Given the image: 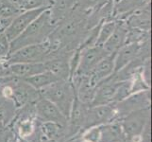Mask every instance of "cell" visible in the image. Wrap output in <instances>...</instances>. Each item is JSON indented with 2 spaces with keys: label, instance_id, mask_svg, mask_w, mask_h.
Instances as JSON below:
<instances>
[{
  "label": "cell",
  "instance_id": "33",
  "mask_svg": "<svg viewBox=\"0 0 152 142\" xmlns=\"http://www.w3.org/2000/svg\"><path fill=\"white\" fill-rule=\"evenodd\" d=\"M113 1H114V2H117V1H119V0H113Z\"/></svg>",
  "mask_w": 152,
  "mask_h": 142
},
{
  "label": "cell",
  "instance_id": "16",
  "mask_svg": "<svg viewBox=\"0 0 152 142\" xmlns=\"http://www.w3.org/2000/svg\"><path fill=\"white\" fill-rule=\"evenodd\" d=\"M7 66L9 76L18 78L21 80L46 71L45 63H23V64L8 65Z\"/></svg>",
  "mask_w": 152,
  "mask_h": 142
},
{
  "label": "cell",
  "instance_id": "14",
  "mask_svg": "<svg viewBox=\"0 0 152 142\" xmlns=\"http://www.w3.org/2000/svg\"><path fill=\"white\" fill-rule=\"evenodd\" d=\"M150 5V0H119L114 2L113 19L126 20L130 14Z\"/></svg>",
  "mask_w": 152,
  "mask_h": 142
},
{
  "label": "cell",
  "instance_id": "4",
  "mask_svg": "<svg viewBox=\"0 0 152 142\" xmlns=\"http://www.w3.org/2000/svg\"><path fill=\"white\" fill-rule=\"evenodd\" d=\"M106 56L107 53L103 49V47L99 46H94L84 49H81L80 62H78L75 74L72 78H80L84 76H89L94 68L96 67V65Z\"/></svg>",
  "mask_w": 152,
  "mask_h": 142
},
{
  "label": "cell",
  "instance_id": "21",
  "mask_svg": "<svg viewBox=\"0 0 152 142\" xmlns=\"http://www.w3.org/2000/svg\"><path fill=\"white\" fill-rule=\"evenodd\" d=\"M108 1L109 0H77L76 9L88 17Z\"/></svg>",
  "mask_w": 152,
  "mask_h": 142
},
{
  "label": "cell",
  "instance_id": "7",
  "mask_svg": "<svg viewBox=\"0 0 152 142\" xmlns=\"http://www.w3.org/2000/svg\"><path fill=\"white\" fill-rule=\"evenodd\" d=\"M12 98L17 107H23L28 103H35L41 98L40 91L30 86L23 80L14 77Z\"/></svg>",
  "mask_w": 152,
  "mask_h": 142
},
{
  "label": "cell",
  "instance_id": "31",
  "mask_svg": "<svg viewBox=\"0 0 152 142\" xmlns=\"http://www.w3.org/2000/svg\"><path fill=\"white\" fill-rule=\"evenodd\" d=\"M42 138H44V140H42V139H40L39 140V142H55L53 139H48V138H44L43 135H42Z\"/></svg>",
  "mask_w": 152,
  "mask_h": 142
},
{
  "label": "cell",
  "instance_id": "26",
  "mask_svg": "<svg viewBox=\"0 0 152 142\" xmlns=\"http://www.w3.org/2000/svg\"><path fill=\"white\" fill-rule=\"evenodd\" d=\"M120 135H121V130L116 126H108L106 129L102 131L100 135L101 141L100 142H115L120 141Z\"/></svg>",
  "mask_w": 152,
  "mask_h": 142
},
{
  "label": "cell",
  "instance_id": "24",
  "mask_svg": "<svg viewBox=\"0 0 152 142\" xmlns=\"http://www.w3.org/2000/svg\"><path fill=\"white\" fill-rule=\"evenodd\" d=\"M21 12L36 10L40 8H49L51 0H12Z\"/></svg>",
  "mask_w": 152,
  "mask_h": 142
},
{
  "label": "cell",
  "instance_id": "32",
  "mask_svg": "<svg viewBox=\"0 0 152 142\" xmlns=\"http://www.w3.org/2000/svg\"><path fill=\"white\" fill-rule=\"evenodd\" d=\"M19 142H28V140H25V139H20Z\"/></svg>",
  "mask_w": 152,
  "mask_h": 142
},
{
  "label": "cell",
  "instance_id": "2",
  "mask_svg": "<svg viewBox=\"0 0 152 142\" xmlns=\"http://www.w3.org/2000/svg\"><path fill=\"white\" fill-rule=\"evenodd\" d=\"M39 91L41 97L53 102L67 118H69L73 101L76 96L75 87L71 81L60 80Z\"/></svg>",
  "mask_w": 152,
  "mask_h": 142
},
{
  "label": "cell",
  "instance_id": "27",
  "mask_svg": "<svg viewBox=\"0 0 152 142\" xmlns=\"http://www.w3.org/2000/svg\"><path fill=\"white\" fill-rule=\"evenodd\" d=\"M61 127L62 126L53 121H44L41 127L42 135L48 139H53L55 136H57Z\"/></svg>",
  "mask_w": 152,
  "mask_h": 142
},
{
  "label": "cell",
  "instance_id": "12",
  "mask_svg": "<svg viewBox=\"0 0 152 142\" xmlns=\"http://www.w3.org/2000/svg\"><path fill=\"white\" fill-rule=\"evenodd\" d=\"M114 57L115 53L107 55L98 63L88 76L91 85L96 87L99 83L106 80L114 73Z\"/></svg>",
  "mask_w": 152,
  "mask_h": 142
},
{
  "label": "cell",
  "instance_id": "25",
  "mask_svg": "<svg viewBox=\"0 0 152 142\" xmlns=\"http://www.w3.org/2000/svg\"><path fill=\"white\" fill-rule=\"evenodd\" d=\"M150 38L149 31H144L138 29L129 28L126 44L130 43H144L145 41H148Z\"/></svg>",
  "mask_w": 152,
  "mask_h": 142
},
{
  "label": "cell",
  "instance_id": "17",
  "mask_svg": "<svg viewBox=\"0 0 152 142\" xmlns=\"http://www.w3.org/2000/svg\"><path fill=\"white\" fill-rule=\"evenodd\" d=\"M141 46L142 43H130L125 44L120 47L114 57V72L122 69L129 63L135 59L140 53Z\"/></svg>",
  "mask_w": 152,
  "mask_h": 142
},
{
  "label": "cell",
  "instance_id": "28",
  "mask_svg": "<svg viewBox=\"0 0 152 142\" xmlns=\"http://www.w3.org/2000/svg\"><path fill=\"white\" fill-rule=\"evenodd\" d=\"M10 55V41L3 32L0 33V61H6Z\"/></svg>",
  "mask_w": 152,
  "mask_h": 142
},
{
  "label": "cell",
  "instance_id": "23",
  "mask_svg": "<svg viewBox=\"0 0 152 142\" xmlns=\"http://www.w3.org/2000/svg\"><path fill=\"white\" fill-rule=\"evenodd\" d=\"M116 25H117V20H115V19L102 22V24L100 26V29H99V32H98L96 46H102L105 42H106L108 40V38L111 36V34L113 32Z\"/></svg>",
  "mask_w": 152,
  "mask_h": 142
},
{
  "label": "cell",
  "instance_id": "9",
  "mask_svg": "<svg viewBox=\"0 0 152 142\" xmlns=\"http://www.w3.org/2000/svg\"><path fill=\"white\" fill-rule=\"evenodd\" d=\"M122 82L114 81L113 74L104 80L102 82L96 87L95 96L90 106H96V105H104L113 103L115 94H116L118 88Z\"/></svg>",
  "mask_w": 152,
  "mask_h": 142
},
{
  "label": "cell",
  "instance_id": "6",
  "mask_svg": "<svg viewBox=\"0 0 152 142\" xmlns=\"http://www.w3.org/2000/svg\"><path fill=\"white\" fill-rule=\"evenodd\" d=\"M149 107L139 109L127 114V117L123 120V130L125 134L130 138H134L142 135L145 125L149 122Z\"/></svg>",
  "mask_w": 152,
  "mask_h": 142
},
{
  "label": "cell",
  "instance_id": "19",
  "mask_svg": "<svg viewBox=\"0 0 152 142\" xmlns=\"http://www.w3.org/2000/svg\"><path fill=\"white\" fill-rule=\"evenodd\" d=\"M60 80H61V79H60L58 76H56L55 74H53V73H51L49 71H45V72L39 73V74L23 79L24 82L28 83L30 86L37 89V90H41V89L48 86L51 83L58 82Z\"/></svg>",
  "mask_w": 152,
  "mask_h": 142
},
{
  "label": "cell",
  "instance_id": "29",
  "mask_svg": "<svg viewBox=\"0 0 152 142\" xmlns=\"http://www.w3.org/2000/svg\"><path fill=\"white\" fill-rule=\"evenodd\" d=\"M30 121V120H29ZM28 121L27 122H23L22 124H21V134H22V135H28L30 134L31 130H32V127H31L30 125V122Z\"/></svg>",
  "mask_w": 152,
  "mask_h": 142
},
{
  "label": "cell",
  "instance_id": "30",
  "mask_svg": "<svg viewBox=\"0 0 152 142\" xmlns=\"http://www.w3.org/2000/svg\"><path fill=\"white\" fill-rule=\"evenodd\" d=\"M4 77H9L8 66L5 64V62L0 61V78H4Z\"/></svg>",
  "mask_w": 152,
  "mask_h": 142
},
{
  "label": "cell",
  "instance_id": "11",
  "mask_svg": "<svg viewBox=\"0 0 152 142\" xmlns=\"http://www.w3.org/2000/svg\"><path fill=\"white\" fill-rule=\"evenodd\" d=\"M149 101H150L149 91L145 90V91L132 94L128 98L123 99V101L114 104H116L115 109H118L119 112L129 114L130 112L136 111V110L148 107Z\"/></svg>",
  "mask_w": 152,
  "mask_h": 142
},
{
  "label": "cell",
  "instance_id": "5",
  "mask_svg": "<svg viewBox=\"0 0 152 142\" xmlns=\"http://www.w3.org/2000/svg\"><path fill=\"white\" fill-rule=\"evenodd\" d=\"M46 9L48 8H40L36 10H26V12H22L16 15L3 30V33L10 41V43L16 37H18L28 27L29 24Z\"/></svg>",
  "mask_w": 152,
  "mask_h": 142
},
{
  "label": "cell",
  "instance_id": "22",
  "mask_svg": "<svg viewBox=\"0 0 152 142\" xmlns=\"http://www.w3.org/2000/svg\"><path fill=\"white\" fill-rule=\"evenodd\" d=\"M21 13L12 0H0V19L12 20Z\"/></svg>",
  "mask_w": 152,
  "mask_h": 142
},
{
  "label": "cell",
  "instance_id": "8",
  "mask_svg": "<svg viewBox=\"0 0 152 142\" xmlns=\"http://www.w3.org/2000/svg\"><path fill=\"white\" fill-rule=\"evenodd\" d=\"M35 111L37 117L43 121H53L61 126H64L67 118L61 112V110L48 99L41 97L35 102Z\"/></svg>",
  "mask_w": 152,
  "mask_h": 142
},
{
  "label": "cell",
  "instance_id": "13",
  "mask_svg": "<svg viewBox=\"0 0 152 142\" xmlns=\"http://www.w3.org/2000/svg\"><path fill=\"white\" fill-rule=\"evenodd\" d=\"M129 27L123 20H117V25L113 32L102 46L107 55L116 53L120 47L126 44Z\"/></svg>",
  "mask_w": 152,
  "mask_h": 142
},
{
  "label": "cell",
  "instance_id": "3",
  "mask_svg": "<svg viewBox=\"0 0 152 142\" xmlns=\"http://www.w3.org/2000/svg\"><path fill=\"white\" fill-rule=\"evenodd\" d=\"M51 51L48 39L44 43L26 46L12 52L5 61V64H23V63H44Z\"/></svg>",
  "mask_w": 152,
  "mask_h": 142
},
{
  "label": "cell",
  "instance_id": "18",
  "mask_svg": "<svg viewBox=\"0 0 152 142\" xmlns=\"http://www.w3.org/2000/svg\"><path fill=\"white\" fill-rule=\"evenodd\" d=\"M124 21L129 28L150 31V5L136 10Z\"/></svg>",
  "mask_w": 152,
  "mask_h": 142
},
{
  "label": "cell",
  "instance_id": "1",
  "mask_svg": "<svg viewBox=\"0 0 152 142\" xmlns=\"http://www.w3.org/2000/svg\"><path fill=\"white\" fill-rule=\"evenodd\" d=\"M48 9L45 10L18 37L10 42V54L26 46L44 43L49 38L57 26L52 22Z\"/></svg>",
  "mask_w": 152,
  "mask_h": 142
},
{
  "label": "cell",
  "instance_id": "15",
  "mask_svg": "<svg viewBox=\"0 0 152 142\" xmlns=\"http://www.w3.org/2000/svg\"><path fill=\"white\" fill-rule=\"evenodd\" d=\"M76 5L77 0H51L48 10L52 22L58 26L73 13Z\"/></svg>",
  "mask_w": 152,
  "mask_h": 142
},
{
  "label": "cell",
  "instance_id": "10",
  "mask_svg": "<svg viewBox=\"0 0 152 142\" xmlns=\"http://www.w3.org/2000/svg\"><path fill=\"white\" fill-rule=\"evenodd\" d=\"M115 113V106L112 103L96 105V106H89L85 117L83 127L88 129L103 124L109 121Z\"/></svg>",
  "mask_w": 152,
  "mask_h": 142
},
{
  "label": "cell",
  "instance_id": "20",
  "mask_svg": "<svg viewBox=\"0 0 152 142\" xmlns=\"http://www.w3.org/2000/svg\"><path fill=\"white\" fill-rule=\"evenodd\" d=\"M89 106H90V105L80 102V99L77 98V96H75V99H74V101H73V104L71 107L70 115H69L70 121H71L73 128L78 127V126H83Z\"/></svg>",
  "mask_w": 152,
  "mask_h": 142
}]
</instances>
